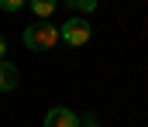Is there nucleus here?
I'll list each match as a JSON object with an SVG mask.
<instances>
[{"instance_id": "obj_5", "label": "nucleus", "mask_w": 148, "mask_h": 127, "mask_svg": "<svg viewBox=\"0 0 148 127\" xmlns=\"http://www.w3.org/2000/svg\"><path fill=\"white\" fill-rule=\"evenodd\" d=\"M28 7H31V14L38 21H48L55 14V0H28Z\"/></svg>"}, {"instance_id": "obj_1", "label": "nucleus", "mask_w": 148, "mask_h": 127, "mask_svg": "<svg viewBox=\"0 0 148 127\" xmlns=\"http://www.w3.org/2000/svg\"><path fill=\"white\" fill-rule=\"evenodd\" d=\"M59 45V28L48 21H35L24 28V48L28 52H52Z\"/></svg>"}, {"instance_id": "obj_6", "label": "nucleus", "mask_w": 148, "mask_h": 127, "mask_svg": "<svg viewBox=\"0 0 148 127\" xmlns=\"http://www.w3.org/2000/svg\"><path fill=\"white\" fill-rule=\"evenodd\" d=\"M66 7L69 10H79V17H86V14L97 10V0H66Z\"/></svg>"}, {"instance_id": "obj_8", "label": "nucleus", "mask_w": 148, "mask_h": 127, "mask_svg": "<svg viewBox=\"0 0 148 127\" xmlns=\"http://www.w3.org/2000/svg\"><path fill=\"white\" fill-rule=\"evenodd\" d=\"M79 127H103V124H100L93 113H86V117H79Z\"/></svg>"}, {"instance_id": "obj_4", "label": "nucleus", "mask_w": 148, "mask_h": 127, "mask_svg": "<svg viewBox=\"0 0 148 127\" xmlns=\"http://www.w3.org/2000/svg\"><path fill=\"white\" fill-rule=\"evenodd\" d=\"M17 83H21V76H17V65L3 58V62H0V93H10Z\"/></svg>"}, {"instance_id": "obj_2", "label": "nucleus", "mask_w": 148, "mask_h": 127, "mask_svg": "<svg viewBox=\"0 0 148 127\" xmlns=\"http://www.w3.org/2000/svg\"><path fill=\"white\" fill-rule=\"evenodd\" d=\"M90 21L86 17H66V24H59V41H66L69 48H83V45L90 41Z\"/></svg>"}, {"instance_id": "obj_3", "label": "nucleus", "mask_w": 148, "mask_h": 127, "mask_svg": "<svg viewBox=\"0 0 148 127\" xmlns=\"http://www.w3.org/2000/svg\"><path fill=\"white\" fill-rule=\"evenodd\" d=\"M41 124L45 127H79V113H73L69 107H52Z\"/></svg>"}, {"instance_id": "obj_9", "label": "nucleus", "mask_w": 148, "mask_h": 127, "mask_svg": "<svg viewBox=\"0 0 148 127\" xmlns=\"http://www.w3.org/2000/svg\"><path fill=\"white\" fill-rule=\"evenodd\" d=\"M3 58H7V38L0 35V62H3Z\"/></svg>"}, {"instance_id": "obj_7", "label": "nucleus", "mask_w": 148, "mask_h": 127, "mask_svg": "<svg viewBox=\"0 0 148 127\" xmlns=\"http://www.w3.org/2000/svg\"><path fill=\"white\" fill-rule=\"evenodd\" d=\"M24 3H28V0H0V10H3V14H17Z\"/></svg>"}]
</instances>
